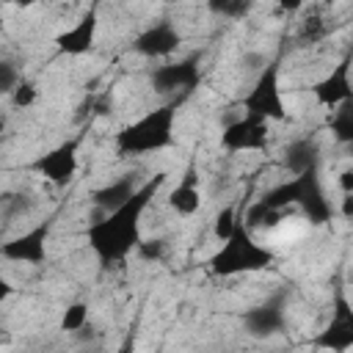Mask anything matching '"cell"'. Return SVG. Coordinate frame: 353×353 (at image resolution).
Listing matches in <instances>:
<instances>
[{
  "mask_svg": "<svg viewBox=\"0 0 353 353\" xmlns=\"http://www.w3.org/2000/svg\"><path fill=\"white\" fill-rule=\"evenodd\" d=\"M6 3H11V6H19V8H30V6H36L39 0H6Z\"/></svg>",
  "mask_w": 353,
  "mask_h": 353,
  "instance_id": "cell-32",
  "label": "cell"
},
{
  "mask_svg": "<svg viewBox=\"0 0 353 353\" xmlns=\"http://www.w3.org/2000/svg\"><path fill=\"white\" fill-rule=\"evenodd\" d=\"M94 41H97V8L94 6L80 17V22H74L69 30L55 36V47L63 55H85L94 50Z\"/></svg>",
  "mask_w": 353,
  "mask_h": 353,
  "instance_id": "cell-15",
  "label": "cell"
},
{
  "mask_svg": "<svg viewBox=\"0 0 353 353\" xmlns=\"http://www.w3.org/2000/svg\"><path fill=\"white\" fill-rule=\"evenodd\" d=\"M281 212H284V210H276V207H268L265 201H256V204H251L248 212H245V226H248L251 232H254V229H259V232L276 229V226L281 223Z\"/></svg>",
  "mask_w": 353,
  "mask_h": 353,
  "instance_id": "cell-19",
  "label": "cell"
},
{
  "mask_svg": "<svg viewBox=\"0 0 353 353\" xmlns=\"http://www.w3.org/2000/svg\"><path fill=\"white\" fill-rule=\"evenodd\" d=\"M30 207V199L22 196V193H3V215L6 218H14L19 212H25Z\"/></svg>",
  "mask_w": 353,
  "mask_h": 353,
  "instance_id": "cell-27",
  "label": "cell"
},
{
  "mask_svg": "<svg viewBox=\"0 0 353 353\" xmlns=\"http://www.w3.org/2000/svg\"><path fill=\"white\" fill-rule=\"evenodd\" d=\"M61 3H69V0H61Z\"/></svg>",
  "mask_w": 353,
  "mask_h": 353,
  "instance_id": "cell-34",
  "label": "cell"
},
{
  "mask_svg": "<svg viewBox=\"0 0 353 353\" xmlns=\"http://www.w3.org/2000/svg\"><path fill=\"white\" fill-rule=\"evenodd\" d=\"M165 201H168V207H171L176 215H182V218H190V215H196V212L201 210V190H199V176H196V168H193V165L185 171L182 182L168 193Z\"/></svg>",
  "mask_w": 353,
  "mask_h": 353,
  "instance_id": "cell-17",
  "label": "cell"
},
{
  "mask_svg": "<svg viewBox=\"0 0 353 353\" xmlns=\"http://www.w3.org/2000/svg\"><path fill=\"white\" fill-rule=\"evenodd\" d=\"M259 201H265L268 207H276V210H287V207H298L309 223L314 226H323L334 218V207L331 201L325 199V190H323V182H320V168L317 171H303V174H295L292 179L287 182H279L276 188H270Z\"/></svg>",
  "mask_w": 353,
  "mask_h": 353,
  "instance_id": "cell-3",
  "label": "cell"
},
{
  "mask_svg": "<svg viewBox=\"0 0 353 353\" xmlns=\"http://www.w3.org/2000/svg\"><path fill=\"white\" fill-rule=\"evenodd\" d=\"M350 69H353V47H347V52L342 55V61L325 77H320L312 85V94L317 97L320 105L336 108V105L353 99V77H350Z\"/></svg>",
  "mask_w": 353,
  "mask_h": 353,
  "instance_id": "cell-12",
  "label": "cell"
},
{
  "mask_svg": "<svg viewBox=\"0 0 353 353\" xmlns=\"http://www.w3.org/2000/svg\"><path fill=\"white\" fill-rule=\"evenodd\" d=\"M201 80V52H190L179 61L163 63L152 72L149 83L157 94H171V97H188Z\"/></svg>",
  "mask_w": 353,
  "mask_h": 353,
  "instance_id": "cell-7",
  "label": "cell"
},
{
  "mask_svg": "<svg viewBox=\"0 0 353 353\" xmlns=\"http://www.w3.org/2000/svg\"><path fill=\"white\" fill-rule=\"evenodd\" d=\"M328 130L336 138V143L353 146V99L336 105V110H334V116L328 121Z\"/></svg>",
  "mask_w": 353,
  "mask_h": 353,
  "instance_id": "cell-18",
  "label": "cell"
},
{
  "mask_svg": "<svg viewBox=\"0 0 353 353\" xmlns=\"http://www.w3.org/2000/svg\"><path fill=\"white\" fill-rule=\"evenodd\" d=\"M279 72H281V58L268 61V66L256 74L251 91L240 102L245 113L259 116L265 121H284L287 119V108H284L281 88H279Z\"/></svg>",
  "mask_w": 353,
  "mask_h": 353,
  "instance_id": "cell-5",
  "label": "cell"
},
{
  "mask_svg": "<svg viewBox=\"0 0 353 353\" xmlns=\"http://www.w3.org/2000/svg\"><path fill=\"white\" fill-rule=\"evenodd\" d=\"M163 182H165V174L163 171L152 174L138 188V193L130 201H124L113 212H105V215H99V218H94L88 223L85 240H88L91 251L97 254V259L102 265L121 262L130 251L138 248V243H141V215L146 212L149 201L157 196V190L163 188Z\"/></svg>",
  "mask_w": 353,
  "mask_h": 353,
  "instance_id": "cell-1",
  "label": "cell"
},
{
  "mask_svg": "<svg viewBox=\"0 0 353 353\" xmlns=\"http://www.w3.org/2000/svg\"><path fill=\"white\" fill-rule=\"evenodd\" d=\"M312 347L323 350H350L353 347V303L342 292V287L334 290V303H331V320L325 328L312 339Z\"/></svg>",
  "mask_w": 353,
  "mask_h": 353,
  "instance_id": "cell-8",
  "label": "cell"
},
{
  "mask_svg": "<svg viewBox=\"0 0 353 353\" xmlns=\"http://www.w3.org/2000/svg\"><path fill=\"white\" fill-rule=\"evenodd\" d=\"M85 325H88V303H85V301L69 303V306L63 309V314H61V331L80 334Z\"/></svg>",
  "mask_w": 353,
  "mask_h": 353,
  "instance_id": "cell-20",
  "label": "cell"
},
{
  "mask_svg": "<svg viewBox=\"0 0 353 353\" xmlns=\"http://www.w3.org/2000/svg\"><path fill=\"white\" fill-rule=\"evenodd\" d=\"M336 182H339V190L342 193H353V168H345Z\"/></svg>",
  "mask_w": 353,
  "mask_h": 353,
  "instance_id": "cell-30",
  "label": "cell"
},
{
  "mask_svg": "<svg viewBox=\"0 0 353 353\" xmlns=\"http://www.w3.org/2000/svg\"><path fill=\"white\" fill-rule=\"evenodd\" d=\"M339 215L345 221H353V193H342V204H339Z\"/></svg>",
  "mask_w": 353,
  "mask_h": 353,
  "instance_id": "cell-29",
  "label": "cell"
},
{
  "mask_svg": "<svg viewBox=\"0 0 353 353\" xmlns=\"http://www.w3.org/2000/svg\"><path fill=\"white\" fill-rule=\"evenodd\" d=\"M323 36H325V22H323V17H309V19H303V25H301V30H298V44H301V47H309V44L320 41Z\"/></svg>",
  "mask_w": 353,
  "mask_h": 353,
  "instance_id": "cell-24",
  "label": "cell"
},
{
  "mask_svg": "<svg viewBox=\"0 0 353 353\" xmlns=\"http://www.w3.org/2000/svg\"><path fill=\"white\" fill-rule=\"evenodd\" d=\"M237 207L234 204H226V207H221V212L215 215V223H212V234L223 243L232 232H234V226H237Z\"/></svg>",
  "mask_w": 353,
  "mask_h": 353,
  "instance_id": "cell-22",
  "label": "cell"
},
{
  "mask_svg": "<svg viewBox=\"0 0 353 353\" xmlns=\"http://www.w3.org/2000/svg\"><path fill=\"white\" fill-rule=\"evenodd\" d=\"M80 141H83L80 135L66 138L63 143H58V146L50 149L47 154L36 157V160L30 163V168H33L39 176H44L47 182H52V185H58V188H66V185L74 179V174H77Z\"/></svg>",
  "mask_w": 353,
  "mask_h": 353,
  "instance_id": "cell-9",
  "label": "cell"
},
{
  "mask_svg": "<svg viewBox=\"0 0 353 353\" xmlns=\"http://www.w3.org/2000/svg\"><path fill=\"white\" fill-rule=\"evenodd\" d=\"M240 66H243V72H256L259 74L268 66V58L259 50H248V52L240 55Z\"/></svg>",
  "mask_w": 353,
  "mask_h": 353,
  "instance_id": "cell-28",
  "label": "cell"
},
{
  "mask_svg": "<svg viewBox=\"0 0 353 353\" xmlns=\"http://www.w3.org/2000/svg\"><path fill=\"white\" fill-rule=\"evenodd\" d=\"M276 262L273 251L259 245L251 237V229L245 226V221L240 218L234 232L223 240V245L210 256V273L221 276V279H232L240 273H256V270H268Z\"/></svg>",
  "mask_w": 353,
  "mask_h": 353,
  "instance_id": "cell-4",
  "label": "cell"
},
{
  "mask_svg": "<svg viewBox=\"0 0 353 353\" xmlns=\"http://www.w3.org/2000/svg\"><path fill=\"white\" fill-rule=\"evenodd\" d=\"M141 185H143V182L138 179V174H135V171H127V174L110 179L108 185L97 188V190L91 193L94 218H99V215H105V212H113L116 207H121L124 201H130V199L138 193Z\"/></svg>",
  "mask_w": 353,
  "mask_h": 353,
  "instance_id": "cell-14",
  "label": "cell"
},
{
  "mask_svg": "<svg viewBox=\"0 0 353 353\" xmlns=\"http://www.w3.org/2000/svg\"><path fill=\"white\" fill-rule=\"evenodd\" d=\"M303 3H306V0H276V6H279L284 14H295V11H301Z\"/></svg>",
  "mask_w": 353,
  "mask_h": 353,
  "instance_id": "cell-31",
  "label": "cell"
},
{
  "mask_svg": "<svg viewBox=\"0 0 353 353\" xmlns=\"http://www.w3.org/2000/svg\"><path fill=\"white\" fill-rule=\"evenodd\" d=\"M221 146L226 152H268V121L251 113L226 121L221 130Z\"/></svg>",
  "mask_w": 353,
  "mask_h": 353,
  "instance_id": "cell-10",
  "label": "cell"
},
{
  "mask_svg": "<svg viewBox=\"0 0 353 353\" xmlns=\"http://www.w3.org/2000/svg\"><path fill=\"white\" fill-rule=\"evenodd\" d=\"M55 226V215L44 218L41 223H36L33 229H28L25 234L3 243L0 254L11 262H25V265H44L47 262V240H50V232Z\"/></svg>",
  "mask_w": 353,
  "mask_h": 353,
  "instance_id": "cell-11",
  "label": "cell"
},
{
  "mask_svg": "<svg viewBox=\"0 0 353 353\" xmlns=\"http://www.w3.org/2000/svg\"><path fill=\"white\" fill-rule=\"evenodd\" d=\"M251 6L254 0H207V8L223 19H243L251 11Z\"/></svg>",
  "mask_w": 353,
  "mask_h": 353,
  "instance_id": "cell-21",
  "label": "cell"
},
{
  "mask_svg": "<svg viewBox=\"0 0 353 353\" xmlns=\"http://www.w3.org/2000/svg\"><path fill=\"white\" fill-rule=\"evenodd\" d=\"M281 165L287 174H303V171H317L320 168V143L314 135H301L292 138L281 149Z\"/></svg>",
  "mask_w": 353,
  "mask_h": 353,
  "instance_id": "cell-16",
  "label": "cell"
},
{
  "mask_svg": "<svg viewBox=\"0 0 353 353\" xmlns=\"http://www.w3.org/2000/svg\"><path fill=\"white\" fill-rule=\"evenodd\" d=\"M240 323H243V331L254 339H270L287 331V290H276L262 303L245 309Z\"/></svg>",
  "mask_w": 353,
  "mask_h": 353,
  "instance_id": "cell-6",
  "label": "cell"
},
{
  "mask_svg": "<svg viewBox=\"0 0 353 353\" xmlns=\"http://www.w3.org/2000/svg\"><path fill=\"white\" fill-rule=\"evenodd\" d=\"M182 99L185 97H174L165 105L141 116L138 121L121 127L113 135L116 152L121 157H132V154H149V152L168 149L174 143V121H176V110H179Z\"/></svg>",
  "mask_w": 353,
  "mask_h": 353,
  "instance_id": "cell-2",
  "label": "cell"
},
{
  "mask_svg": "<svg viewBox=\"0 0 353 353\" xmlns=\"http://www.w3.org/2000/svg\"><path fill=\"white\" fill-rule=\"evenodd\" d=\"M19 80H22L19 66H17L11 58H3V61H0V91L11 97V91L19 85Z\"/></svg>",
  "mask_w": 353,
  "mask_h": 353,
  "instance_id": "cell-25",
  "label": "cell"
},
{
  "mask_svg": "<svg viewBox=\"0 0 353 353\" xmlns=\"http://www.w3.org/2000/svg\"><path fill=\"white\" fill-rule=\"evenodd\" d=\"M182 44V33L174 28L171 19H157L154 25H149L146 30H141L132 41V52L143 55V58H165L171 52H176Z\"/></svg>",
  "mask_w": 353,
  "mask_h": 353,
  "instance_id": "cell-13",
  "label": "cell"
},
{
  "mask_svg": "<svg viewBox=\"0 0 353 353\" xmlns=\"http://www.w3.org/2000/svg\"><path fill=\"white\" fill-rule=\"evenodd\" d=\"M135 254H138L141 259H146V262H163L165 254H168V243H165L163 237H146V240L141 237Z\"/></svg>",
  "mask_w": 353,
  "mask_h": 353,
  "instance_id": "cell-23",
  "label": "cell"
},
{
  "mask_svg": "<svg viewBox=\"0 0 353 353\" xmlns=\"http://www.w3.org/2000/svg\"><path fill=\"white\" fill-rule=\"evenodd\" d=\"M323 3H347V0H323Z\"/></svg>",
  "mask_w": 353,
  "mask_h": 353,
  "instance_id": "cell-33",
  "label": "cell"
},
{
  "mask_svg": "<svg viewBox=\"0 0 353 353\" xmlns=\"http://www.w3.org/2000/svg\"><path fill=\"white\" fill-rule=\"evenodd\" d=\"M36 99H39V88H36L33 80H25V77H22L19 85L11 91V102H14V108H22V110H25V108H30Z\"/></svg>",
  "mask_w": 353,
  "mask_h": 353,
  "instance_id": "cell-26",
  "label": "cell"
}]
</instances>
